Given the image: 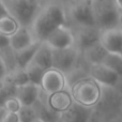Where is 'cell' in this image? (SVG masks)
Masks as SVG:
<instances>
[{"instance_id": "6da1fadb", "label": "cell", "mask_w": 122, "mask_h": 122, "mask_svg": "<svg viewBox=\"0 0 122 122\" xmlns=\"http://www.w3.org/2000/svg\"><path fill=\"white\" fill-rule=\"evenodd\" d=\"M66 14L63 6L51 2L42 6L30 26V31L36 42L43 43L57 28L65 25Z\"/></svg>"}, {"instance_id": "7a4b0ae2", "label": "cell", "mask_w": 122, "mask_h": 122, "mask_svg": "<svg viewBox=\"0 0 122 122\" xmlns=\"http://www.w3.org/2000/svg\"><path fill=\"white\" fill-rule=\"evenodd\" d=\"M69 91L74 104L87 109L97 105L102 97V87L89 75L73 82Z\"/></svg>"}, {"instance_id": "3957f363", "label": "cell", "mask_w": 122, "mask_h": 122, "mask_svg": "<svg viewBox=\"0 0 122 122\" xmlns=\"http://www.w3.org/2000/svg\"><path fill=\"white\" fill-rule=\"evenodd\" d=\"M92 10L97 29L104 30L119 27L121 13L117 9L114 0H93Z\"/></svg>"}, {"instance_id": "277c9868", "label": "cell", "mask_w": 122, "mask_h": 122, "mask_svg": "<svg viewBox=\"0 0 122 122\" xmlns=\"http://www.w3.org/2000/svg\"><path fill=\"white\" fill-rule=\"evenodd\" d=\"M9 14L13 16L20 27L30 28L41 10L40 0H2Z\"/></svg>"}, {"instance_id": "5b68a950", "label": "cell", "mask_w": 122, "mask_h": 122, "mask_svg": "<svg viewBox=\"0 0 122 122\" xmlns=\"http://www.w3.org/2000/svg\"><path fill=\"white\" fill-rule=\"evenodd\" d=\"M67 11L70 18L76 26H89L95 27L93 17L92 1L88 0H70L67 3Z\"/></svg>"}, {"instance_id": "8992f818", "label": "cell", "mask_w": 122, "mask_h": 122, "mask_svg": "<svg viewBox=\"0 0 122 122\" xmlns=\"http://www.w3.org/2000/svg\"><path fill=\"white\" fill-rule=\"evenodd\" d=\"M71 30L74 38V47L77 49L79 54L100 42L101 30L97 29V27L75 26Z\"/></svg>"}, {"instance_id": "52a82bcc", "label": "cell", "mask_w": 122, "mask_h": 122, "mask_svg": "<svg viewBox=\"0 0 122 122\" xmlns=\"http://www.w3.org/2000/svg\"><path fill=\"white\" fill-rule=\"evenodd\" d=\"M79 57L80 54L74 46L66 49L53 51V67L65 75L74 69Z\"/></svg>"}, {"instance_id": "ba28073f", "label": "cell", "mask_w": 122, "mask_h": 122, "mask_svg": "<svg viewBox=\"0 0 122 122\" xmlns=\"http://www.w3.org/2000/svg\"><path fill=\"white\" fill-rule=\"evenodd\" d=\"M65 87H66V78L62 72L54 67L45 71L40 85L41 91L45 92L47 95H51L56 92L65 90Z\"/></svg>"}, {"instance_id": "9c48e42d", "label": "cell", "mask_w": 122, "mask_h": 122, "mask_svg": "<svg viewBox=\"0 0 122 122\" xmlns=\"http://www.w3.org/2000/svg\"><path fill=\"white\" fill-rule=\"evenodd\" d=\"M44 43H46L53 51H60L73 47L74 38L71 28H67L65 25L57 28L47 36Z\"/></svg>"}, {"instance_id": "30bf717a", "label": "cell", "mask_w": 122, "mask_h": 122, "mask_svg": "<svg viewBox=\"0 0 122 122\" xmlns=\"http://www.w3.org/2000/svg\"><path fill=\"white\" fill-rule=\"evenodd\" d=\"M100 44L109 54L122 53V28H109L101 30Z\"/></svg>"}, {"instance_id": "8fae6325", "label": "cell", "mask_w": 122, "mask_h": 122, "mask_svg": "<svg viewBox=\"0 0 122 122\" xmlns=\"http://www.w3.org/2000/svg\"><path fill=\"white\" fill-rule=\"evenodd\" d=\"M89 76L101 87H105V88H114L119 79V76L104 64L90 65Z\"/></svg>"}, {"instance_id": "7c38bea8", "label": "cell", "mask_w": 122, "mask_h": 122, "mask_svg": "<svg viewBox=\"0 0 122 122\" xmlns=\"http://www.w3.org/2000/svg\"><path fill=\"white\" fill-rule=\"evenodd\" d=\"M46 104L54 112L58 115H62L74 105V102L70 91L65 89V90H62L60 92H56L54 94L47 95Z\"/></svg>"}, {"instance_id": "4fadbf2b", "label": "cell", "mask_w": 122, "mask_h": 122, "mask_svg": "<svg viewBox=\"0 0 122 122\" xmlns=\"http://www.w3.org/2000/svg\"><path fill=\"white\" fill-rule=\"evenodd\" d=\"M41 88L32 84H27L17 87L14 97L20 102L23 106H33L40 99Z\"/></svg>"}, {"instance_id": "5bb4252c", "label": "cell", "mask_w": 122, "mask_h": 122, "mask_svg": "<svg viewBox=\"0 0 122 122\" xmlns=\"http://www.w3.org/2000/svg\"><path fill=\"white\" fill-rule=\"evenodd\" d=\"M34 42L36 41L29 28L20 27L16 33H14L10 38V47L13 51H18L30 46Z\"/></svg>"}, {"instance_id": "9a60e30c", "label": "cell", "mask_w": 122, "mask_h": 122, "mask_svg": "<svg viewBox=\"0 0 122 122\" xmlns=\"http://www.w3.org/2000/svg\"><path fill=\"white\" fill-rule=\"evenodd\" d=\"M31 62L36 64L38 66L42 67L45 71L53 69V49L46 43H41L40 47H39L38 51L36 53Z\"/></svg>"}, {"instance_id": "2e32d148", "label": "cell", "mask_w": 122, "mask_h": 122, "mask_svg": "<svg viewBox=\"0 0 122 122\" xmlns=\"http://www.w3.org/2000/svg\"><path fill=\"white\" fill-rule=\"evenodd\" d=\"M107 54L108 53L104 49V47L99 42L97 44L93 45V46L89 47L88 49H86L85 51H82L80 55L90 66L93 64H102Z\"/></svg>"}, {"instance_id": "e0dca14e", "label": "cell", "mask_w": 122, "mask_h": 122, "mask_svg": "<svg viewBox=\"0 0 122 122\" xmlns=\"http://www.w3.org/2000/svg\"><path fill=\"white\" fill-rule=\"evenodd\" d=\"M40 45H41V42H34L33 44L21 49V51H14V58H15V62H16V66L21 67V69H26V66L31 63V61L33 59L36 53L38 51Z\"/></svg>"}, {"instance_id": "ac0fdd59", "label": "cell", "mask_w": 122, "mask_h": 122, "mask_svg": "<svg viewBox=\"0 0 122 122\" xmlns=\"http://www.w3.org/2000/svg\"><path fill=\"white\" fill-rule=\"evenodd\" d=\"M3 79L5 80L8 84H10L11 86L15 87V88L29 84L26 70L21 69V67H18V66L11 70V71H9Z\"/></svg>"}, {"instance_id": "d6986e66", "label": "cell", "mask_w": 122, "mask_h": 122, "mask_svg": "<svg viewBox=\"0 0 122 122\" xmlns=\"http://www.w3.org/2000/svg\"><path fill=\"white\" fill-rule=\"evenodd\" d=\"M33 107L36 112L38 119H40V120H42L44 122H57V121H59L60 115L54 112L53 110L47 106V104L46 103L44 104L43 102H41L40 99H39V101L33 105Z\"/></svg>"}, {"instance_id": "ffe728a7", "label": "cell", "mask_w": 122, "mask_h": 122, "mask_svg": "<svg viewBox=\"0 0 122 122\" xmlns=\"http://www.w3.org/2000/svg\"><path fill=\"white\" fill-rule=\"evenodd\" d=\"M19 28L20 25L18 24V21L10 14L0 18V33L8 38H11L14 33H16Z\"/></svg>"}, {"instance_id": "44dd1931", "label": "cell", "mask_w": 122, "mask_h": 122, "mask_svg": "<svg viewBox=\"0 0 122 122\" xmlns=\"http://www.w3.org/2000/svg\"><path fill=\"white\" fill-rule=\"evenodd\" d=\"M26 73H27V77L29 80V84L36 85V86L40 87L41 81L43 79V76H44L45 70H43L42 67L38 66L34 63H30L26 66Z\"/></svg>"}, {"instance_id": "7402d4cb", "label": "cell", "mask_w": 122, "mask_h": 122, "mask_svg": "<svg viewBox=\"0 0 122 122\" xmlns=\"http://www.w3.org/2000/svg\"><path fill=\"white\" fill-rule=\"evenodd\" d=\"M102 64H104L105 66H107L108 69H110L114 73H116L119 77L122 76V56L120 54H109L108 53Z\"/></svg>"}, {"instance_id": "603a6c76", "label": "cell", "mask_w": 122, "mask_h": 122, "mask_svg": "<svg viewBox=\"0 0 122 122\" xmlns=\"http://www.w3.org/2000/svg\"><path fill=\"white\" fill-rule=\"evenodd\" d=\"M16 88L11 86L4 79L0 80V107H3L6 100L11 97H14Z\"/></svg>"}, {"instance_id": "cb8c5ba5", "label": "cell", "mask_w": 122, "mask_h": 122, "mask_svg": "<svg viewBox=\"0 0 122 122\" xmlns=\"http://www.w3.org/2000/svg\"><path fill=\"white\" fill-rule=\"evenodd\" d=\"M18 115L20 122H33L38 119L36 112L33 106H23Z\"/></svg>"}, {"instance_id": "d4e9b609", "label": "cell", "mask_w": 122, "mask_h": 122, "mask_svg": "<svg viewBox=\"0 0 122 122\" xmlns=\"http://www.w3.org/2000/svg\"><path fill=\"white\" fill-rule=\"evenodd\" d=\"M3 107L8 112H15V114H18L19 110H20L21 107H23V105H21L20 102H19L15 97H11L6 100V102L4 103Z\"/></svg>"}, {"instance_id": "484cf974", "label": "cell", "mask_w": 122, "mask_h": 122, "mask_svg": "<svg viewBox=\"0 0 122 122\" xmlns=\"http://www.w3.org/2000/svg\"><path fill=\"white\" fill-rule=\"evenodd\" d=\"M1 122H20L19 115L15 114V112H6Z\"/></svg>"}, {"instance_id": "4316f807", "label": "cell", "mask_w": 122, "mask_h": 122, "mask_svg": "<svg viewBox=\"0 0 122 122\" xmlns=\"http://www.w3.org/2000/svg\"><path fill=\"white\" fill-rule=\"evenodd\" d=\"M10 48V38L0 33V51Z\"/></svg>"}, {"instance_id": "83f0119b", "label": "cell", "mask_w": 122, "mask_h": 122, "mask_svg": "<svg viewBox=\"0 0 122 122\" xmlns=\"http://www.w3.org/2000/svg\"><path fill=\"white\" fill-rule=\"evenodd\" d=\"M6 73H8V69H6L2 58L0 57V80H2L4 77H5Z\"/></svg>"}, {"instance_id": "f1b7e54d", "label": "cell", "mask_w": 122, "mask_h": 122, "mask_svg": "<svg viewBox=\"0 0 122 122\" xmlns=\"http://www.w3.org/2000/svg\"><path fill=\"white\" fill-rule=\"evenodd\" d=\"M114 89L119 93V94L121 95V97H122V76H120V77H119L118 81H117L116 86L114 87Z\"/></svg>"}, {"instance_id": "f546056e", "label": "cell", "mask_w": 122, "mask_h": 122, "mask_svg": "<svg viewBox=\"0 0 122 122\" xmlns=\"http://www.w3.org/2000/svg\"><path fill=\"white\" fill-rule=\"evenodd\" d=\"M8 14H9V11L6 10V8H5V5H4V3L2 2V0H0V18Z\"/></svg>"}, {"instance_id": "4dcf8cb0", "label": "cell", "mask_w": 122, "mask_h": 122, "mask_svg": "<svg viewBox=\"0 0 122 122\" xmlns=\"http://www.w3.org/2000/svg\"><path fill=\"white\" fill-rule=\"evenodd\" d=\"M115 4H116L117 9L119 10V12L122 13V0H114Z\"/></svg>"}, {"instance_id": "1f68e13d", "label": "cell", "mask_w": 122, "mask_h": 122, "mask_svg": "<svg viewBox=\"0 0 122 122\" xmlns=\"http://www.w3.org/2000/svg\"><path fill=\"white\" fill-rule=\"evenodd\" d=\"M33 122H44V121L40 120V119H36V121H33Z\"/></svg>"}, {"instance_id": "d6a6232c", "label": "cell", "mask_w": 122, "mask_h": 122, "mask_svg": "<svg viewBox=\"0 0 122 122\" xmlns=\"http://www.w3.org/2000/svg\"><path fill=\"white\" fill-rule=\"evenodd\" d=\"M46 1H48V3H51V2L56 1V0H46Z\"/></svg>"}, {"instance_id": "836d02e7", "label": "cell", "mask_w": 122, "mask_h": 122, "mask_svg": "<svg viewBox=\"0 0 122 122\" xmlns=\"http://www.w3.org/2000/svg\"><path fill=\"white\" fill-rule=\"evenodd\" d=\"M88 1H93V0H88Z\"/></svg>"}, {"instance_id": "e575fe53", "label": "cell", "mask_w": 122, "mask_h": 122, "mask_svg": "<svg viewBox=\"0 0 122 122\" xmlns=\"http://www.w3.org/2000/svg\"><path fill=\"white\" fill-rule=\"evenodd\" d=\"M121 56H122V53H121Z\"/></svg>"}]
</instances>
